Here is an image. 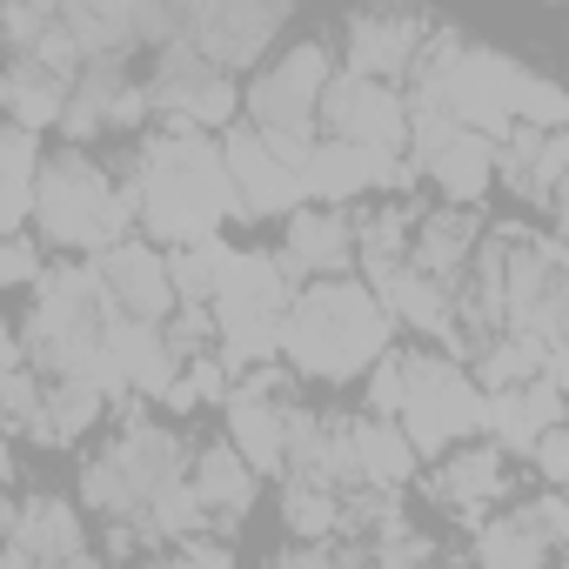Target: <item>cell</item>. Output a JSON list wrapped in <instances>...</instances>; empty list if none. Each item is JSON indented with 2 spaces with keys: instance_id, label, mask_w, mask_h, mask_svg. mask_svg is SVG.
<instances>
[{
  "instance_id": "obj_22",
  "label": "cell",
  "mask_w": 569,
  "mask_h": 569,
  "mask_svg": "<svg viewBox=\"0 0 569 569\" xmlns=\"http://www.w3.org/2000/svg\"><path fill=\"white\" fill-rule=\"evenodd\" d=\"M194 502H201V522L214 536L248 522V509L261 502V476L248 469V456L234 442H201L194 449Z\"/></svg>"
},
{
  "instance_id": "obj_8",
  "label": "cell",
  "mask_w": 569,
  "mask_h": 569,
  "mask_svg": "<svg viewBox=\"0 0 569 569\" xmlns=\"http://www.w3.org/2000/svg\"><path fill=\"white\" fill-rule=\"evenodd\" d=\"M342 54L329 41H289L281 54H268L248 81H241V114L248 128L274 134V141H296V148H316L322 141V101L336 88V68Z\"/></svg>"
},
{
  "instance_id": "obj_38",
  "label": "cell",
  "mask_w": 569,
  "mask_h": 569,
  "mask_svg": "<svg viewBox=\"0 0 569 569\" xmlns=\"http://www.w3.org/2000/svg\"><path fill=\"white\" fill-rule=\"evenodd\" d=\"M549 214H556V241H562V248H569V181H562V194H556V201H549Z\"/></svg>"
},
{
  "instance_id": "obj_7",
  "label": "cell",
  "mask_w": 569,
  "mask_h": 569,
  "mask_svg": "<svg viewBox=\"0 0 569 569\" xmlns=\"http://www.w3.org/2000/svg\"><path fill=\"white\" fill-rule=\"evenodd\" d=\"M482 416H489V396H482V382H476V369L462 356H449V349H409L396 422H402V436L416 442L422 462H442L449 449L476 442Z\"/></svg>"
},
{
  "instance_id": "obj_9",
  "label": "cell",
  "mask_w": 569,
  "mask_h": 569,
  "mask_svg": "<svg viewBox=\"0 0 569 569\" xmlns=\"http://www.w3.org/2000/svg\"><path fill=\"white\" fill-rule=\"evenodd\" d=\"M228 442L248 456L254 476H289V456H296V429H302V402H296V382L281 376L274 362L268 369H248L228 396Z\"/></svg>"
},
{
  "instance_id": "obj_21",
  "label": "cell",
  "mask_w": 569,
  "mask_h": 569,
  "mask_svg": "<svg viewBox=\"0 0 569 569\" xmlns=\"http://www.w3.org/2000/svg\"><path fill=\"white\" fill-rule=\"evenodd\" d=\"M562 416H569V382L542 376V382H522V389H496L482 429H489V442H496L509 462H529V456L542 449V436L562 429Z\"/></svg>"
},
{
  "instance_id": "obj_2",
  "label": "cell",
  "mask_w": 569,
  "mask_h": 569,
  "mask_svg": "<svg viewBox=\"0 0 569 569\" xmlns=\"http://www.w3.org/2000/svg\"><path fill=\"white\" fill-rule=\"evenodd\" d=\"M128 194H134L141 234L168 254L221 241V221H241L228 154L214 134H194V128L141 134V148L128 154Z\"/></svg>"
},
{
  "instance_id": "obj_19",
  "label": "cell",
  "mask_w": 569,
  "mask_h": 569,
  "mask_svg": "<svg viewBox=\"0 0 569 569\" xmlns=\"http://www.w3.org/2000/svg\"><path fill=\"white\" fill-rule=\"evenodd\" d=\"M309 174V201L316 208H349L362 194H396L416 181V168H402V154H376V148H356V141H336L322 134L302 161Z\"/></svg>"
},
{
  "instance_id": "obj_16",
  "label": "cell",
  "mask_w": 569,
  "mask_h": 569,
  "mask_svg": "<svg viewBox=\"0 0 569 569\" xmlns=\"http://www.w3.org/2000/svg\"><path fill=\"white\" fill-rule=\"evenodd\" d=\"M8 549H21L41 569H101L81 502L54 496V489H14L8 496Z\"/></svg>"
},
{
  "instance_id": "obj_6",
  "label": "cell",
  "mask_w": 569,
  "mask_h": 569,
  "mask_svg": "<svg viewBox=\"0 0 569 569\" xmlns=\"http://www.w3.org/2000/svg\"><path fill=\"white\" fill-rule=\"evenodd\" d=\"M296 296H302V281L289 274V261L268 248H241L214 296V356L234 376L268 369L281 356V329H289Z\"/></svg>"
},
{
  "instance_id": "obj_32",
  "label": "cell",
  "mask_w": 569,
  "mask_h": 569,
  "mask_svg": "<svg viewBox=\"0 0 569 569\" xmlns=\"http://www.w3.org/2000/svg\"><path fill=\"white\" fill-rule=\"evenodd\" d=\"M234 254H241V248H228V241H201V248H181V254H174V296H181V309L214 316V296H221Z\"/></svg>"
},
{
  "instance_id": "obj_30",
  "label": "cell",
  "mask_w": 569,
  "mask_h": 569,
  "mask_svg": "<svg viewBox=\"0 0 569 569\" xmlns=\"http://www.w3.org/2000/svg\"><path fill=\"white\" fill-rule=\"evenodd\" d=\"M281 529L296 542H342L349 536V496L322 482H281Z\"/></svg>"
},
{
  "instance_id": "obj_34",
  "label": "cell",
  "mask_w": 569,
  "mask_h": 569,
  "mask_svg": "<svg viewBox=\"0 0 569 569\" xmlns=\"http://www.w3.org/2000/svg\"><path fill=\"white\" fill-rule=\"evenodd\" d=\"M529 469L542 476V489H569V416H562V429L542 436V449L529 456Z\"/></svg>"
},
{
  "instance_id": "obj_10",
  "label": "cell",
  "mask_w": 569,
  "mask_h": 569,
  "mask_svg": "<svg viewBox=\"0 0 569 569\" xmlns=\"http://www.w3.org/2000/svg\"><path fill=\"white\" fill-rule=\"evenodd\" d=\"M221 154H228V181H234L241 221H268V214L289 221L296 208H309V174H302L309 148L274 141V134H261V128L241 121V128L221 134Z\"/></svg>"
},
{
  "instance_id": "obj_12",
  "label": "cell",
  "mask_w": 569,
  "mask_h": 569,
  "mask_svg": "<svg viewBox=\"0 0 569 569\" xmlns=\"http://www.w3.org/2000/svg\"><path fill=\"white\" fill-rule=\"evenodd\" d=\"M281 34H289V8H268V0H208V8H181L174 48L201 54L221 74H254Z\"/></svg>"
},
{
  "instance_id": "obj_39",
  "label": "cell",
  "mask_w": 569,
  "mask_h": 569,
  "mask_svg": "<svg viewBox=\"0 0 569 569\" xmlns=\"http://www.w3.org/2000/svg\"><path fill=\"white\" fill-rule=\"evenodd\" d=\"M556 382H569V322H562V336H556Z\"/></svg>"
},
{
  "instance_id": "obj_25",
  "label": "cell",
  "mask_w": 569,
  "mask_h": 569,
  "mask_svg": "<svg viewBox=\"0 0 569 569\" xmlns=\"http://www.w3.org/2000/svg\"><path fill=\"white\" fill-rule=\"evenodd\" d=\"M482 214L476 208H449V201H436L429 214H422V234H416V254H409V268H422L429 281H442V289H456L462 296V274H469V261H476V248H482Z\"/></svg>"
},
{
  "instance_id": "obj_5",
  "label": "cell",
  "mask_w": 569,
  "mask_h": 569,
  "mask_svg": "<svg viewBox=\"0 0 569 569\" xmlns=\"http://www.w3.org/2000/svg\"><path fill=\"white\" fill-rule=\"evenodd\" d=\"M134 194H128V174H108L88 148H54L48 168H41V194H34V228L41 248H61V254H88L101 261L108 248L134 241Z\"/></svg>"
},
{
  "instance_id": "obj_15",
  "label": "cell",
  "mask_w": 569,
  "mask_h": 569,
  "mask_svg": "<svg viewBox=\"0 0 569 569\" xmlns=\"http://www.w3.org/2000/svg\"><path fill=\"white\" fill-rule=\"evenodd\" d=\"M436 28H442L436 14H396V8L349 14V21H342V41H336V54H342V68H349V74H369V81L402 88V81H416V61H422V48H429V34H436Z\"/></svg>"
},
{
  "instance_id": "obj_33",
  "label": "cell",
  "mask_w": 569,
  "mask_h": 569,
  "mask_svg": "<svg viewBox=\"0 0 569 569\" xmlns=\"http://www.w3.org/2000/svg\"><path fill=\"white\" fill-rule=\"evenodd\" d=\"M41 254H48V248H41V234H8V241H0V281L34 296V289H41V274H48V268H41Z\"/></svg>"
},
{
  "instance_id": "obj_3",
  "label": "cell",
  "mask_w": 569,
  "mask_h": 569,
  "mask_svg": "<svg viewBox=\"0 0 569 569\" xmlns=\"http://www.w3.org/2000/svg\"><path fill=\"white\" fill-rule=\"evenodd\" d=\"M396 316L369 281H309L281 329V362L309 382H369V369L396 349Z\"/></svg>"
},
{
  "instance_id": "obj_23",
  "label": "cell",
  "mask_w": 569,
  "mask_h": 569,
  "mask_svg": "<svg viewBox=\"0 0 569 569\" xmlns=\"http://www.w3.org/2000/svg\"><path fill=\"white\" fill-rule=\"evenodd\" d=\"M496 181L522 201V208H549L569 181V128L562 134H529L516 128L502 148H496Z\"/></svg>"
},
{
  "instance_id": "obj_4",
  "label": "cell",
  "mask_w": 569,
  "mask_h": 569,
  "mask_svg": "<svg viewBox=\"0 0 569 569\" xmlns=\"http://www.w3.org/2000/svg\"><path fill=\"white\" fill-rule=\"evenodd\" d=\"M522 81H529V68L509 54V48H496V41H476V34H462L456 21H442L436 34H429V48H422V61H416V94L409 101H429V108H442L456 128H469V134H489L496 148L516 134V114H522Z\"/></svg>"
},
{
  "instance_id": "obj_11",
  "label": "cell",
  "mask_w": 569,
  "mask_h": 569,
  "mask_svg": "<svg viewBox=\"0 0 569 569\" xmlns=\"http://www.w3.org/2000/svg\"><path fill=\"white\" fill-rule=\"evenodd\" d=\"M148 108H154V128H194V134H228L241 128V81L208 68L201 54L188 48H161L154 54V74H148Z\"/></svg>"
},
{
  "instance_id": "obj_37",
  "label": "cell",
  "mask_w": 569,
  "mask_h": 569,
  "mask_svg": "<svg viewBox=\"0 0 569 569\" xmlns=\"http://www.w3.org/2000/svg\"><path fill=\"white\" fill-rule=\"evenodd\" d=\"M128 569H194L181 549H161V556H141V562H128Z\"/></svg>"
},
{
  "instance_id": "obj_20",
  "label": "cell",
  "mask_w": 569,
  "mask_h": 569,
  "mask_svg": "<svg viewBox=\"0 0 569 569\" xmlns=\"http://www.w3.org/2000/svg\"><path fill=\"white\" fill-rule=\"evenodd\" d=\"M281 261H289V274L302 281H349V268H362V241H356V214L349 208H296L289 221H281Z\"/></svg>"
},
{
  "instance_id": "obj_29",
  "label": "cell",
  "mask_w": 569,
  "mask_h": 569,
  "mask_svg": "<svg viewBox=\"0 0 569 569\" xmlns=\"http://www.w3.org/2000/svg\"><path fill=\"white\" fill-rule=\"evenodd\" d=\"M41 134L28 128H0V228L8 234H28L34 228V194H41Z\"/></svg>"
},
{
  "instance_id": "obj_40",
  "label": "cell",
  "mask_w": 569,
  "mask_h": 569,
  "mask_svg": "<svg viewBox=\"0 0 569 569\" xmlns=\"http://www.w3.org/2000/svg\"><path fill=\"white\" fill-rule=\"evenodd\" d=\"M8 569H41V562H28L21 549H8Z\"/></svg>"
},
{
  "instance_id": "obj_1",
  "label": "cell",
  "mask_w": 569,
  "mask_h": 569,
  "mask_svg": "<svg viewBox=\"0 0 569 569\" xmlns=\"http://www.w3.org/2000/svg\"><path fill=\"white\" fill-rule=\"evenodd\" d=\"M81 509L128 529L134 542L181 549L188 536H201V502H194V442L181 429H168L148 409H128L114 422V436L101 449L81 456Z\"/></svg>"
},
{
  "instance_id": "obj_27",
  "label": "cell",
  "mask_w": 569,
  "mask_h": 569,
  "mask_svg": "<svg viewBox=\"0 0 569 569\" xmlns=\"http://www.w3.org/2000/svg\"><path fill=\"white\" fill-rule=\"evenodd\" d=\"M469 562L476 569H556V542L536 516V502H516V509H496L476 542H469Z\"/></svg>"
},
{
  "instance_id": "obj_14",
  "label": "cell",
  "mask_w": 569,
  "mask_h": 569,
  "mask_svg": "<svg viewBox=\"0 0 569 569\" xmlns=\"http://www.w3.org/2000/svg\"><path fill=\"white\" fill-rule=\"evenodd\" d=\"M409 128H416V101L389 81H369V74H336L329 101H322V134L336 141H356V148H376V154H402L409 148Z\"/></svg>"
},
{
  "instance_id": "obj_28",
  "label": "cell",
  "mask_w": 569,
  "mask_h": 569,
  "mask_svg": "<svg viewBox=\"0 0 569 569\" xmlns=\"http://www.w3.org/2000/svg\"><path fill=\"white\" fill-rule=\"evenodd\" d=\"M422 214L429 201H376L369 214H356V241H362V274H369V289L376 281H389L396 268H409L416 254V234H422Z\"/></svg>"
},
{
  "instance_id": "obj_18",
  "label": "cell",
  "mask_w": 569,
  "mask_h": 569,
  "mask_svg": "<svg viewBox=\"0 0 569 569\" xmlns=\"http://www.w3.org/2000/svg\"><path fill=\"white\" fill-rule=\"evenodd\" d=\"M94 274H101L108 302H114L121 316H134V322L168 329V322L181 316V296H174V254H168V248H154L148 234H134V241L108 248V254L94 261Z\"/></svg>"
},
{
  "instance_id": "obj_31",
  "label": "cell",
  "mask_w": 569,
  "mask_h": 569,
  "mask_svg": "<svg viewBox=\"0 0 569 569\" xmlns=\"http://www.w3.org/2000/svg\"><path fill=\"white\" fill-rule=\"evenodd\" d=\"M108 396L88 389V382H48V402H41V422H34V449H74L94 422H101Z\"/></svg>"
},
{
  "instance_id": "obj_17",
  "label": "cell",
  "mask_w": 569,
  "mask_h": 569,
  "mask_svg": "<svg viewBox=\"0 0 569 569\" xmlns=\"http://www.w3.org/2000/svg\"><path fill=\"white\" fill-rule=\"evenodd\" d=\"M422 496H429L436 516L482 529V522L509 502V456H502L496 442H462V449H449L442 462H429Z\"/></svg>"
},
{
  "instance_id": "obj_36",
  "label": "cell",
  "mask_w": 569,
  "mask_h": 569,
  "mask_svg": "<svg viewBox=\"0 0 569 569\" xmlns=\"http://www.w3.org/2000/svg\"><path fill=\"white\" fill-rule=\"evenodd\" d=\"M261 569H342V556L329 549V542H289L274 562H261Z\"/></svg>"
},
{
  "instance_id": "obj_24",
  "label": "cell",
  "mask_w": 569,
  "mask_h": 569,
  "mask_svg": "<svg viewBox=\"0 0 569 569\" xmlns=\"http://www.w3.org/2000/svg\"><path fill=\"white\" fill-rule=\"evenodd\" d=\"M68 101H74V81L34 54H8L0 68V108H8V128H28V134H48L68 121Z\"/></svg>"
},
{
  "instance_id": "obj_35",
  "label": "cell",
  "mask_w": 569,
  "mask_h": 569,
  "mask_svg": "<svg viewBox=\"0 0 569 569\" xmlns=\"http://www.w3.org/2000/svg\"><path fill=\"white\" fill-rule=\"evenodd\" d=\"M536 516H542L556 556H569V489H542V496H536Z\"/></svg>"
},
{
  "instance_id": "obj_26",
  "label": "cell",
  "mask_w": 569,
  "mask_h": 569,
  "mask_svg": "<svg viewBox=\"0 0 569 569\" xmlns=\"http://www.w3.org/2000/svg\"><path fill=\"white\" fill-rule=\"evenodd\" d=\"M416 469H422V456L402 436V422H389V416H349V476H356V489L402 496V482Z\"/></svg>"
},
{
  "instance_id": "obj_13",
  "label": "cell",
  "mask_w": 569,
  "mask_h": 569,
  "mask_svg": "<svg viewBox=\"0 0 569 569\" xmlns=\"http://www.w3.org/2000/svg\"><path fill=\"white\" fill-rule=\"evenodd\" d=\"M409 154H416V174H422L449 208H476V201L496 188V141L456 128V121H449L442 108H429V101H416Z\"/></svg>"
}]
</instances>
